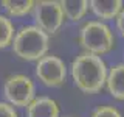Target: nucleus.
<instances>
[{"label":"nucleus","mask_w":124,"mask_h":117,"mask_svg":"<svg viewBox=\"0 0 124 117\" xmlns=\"http://www.w3.org/2000/svg\"><path fill=\"white\" fill-rule=\"evenodd\" d=\"M26 117H59V105L57 101L46 95L36 97L25 108Z\"/></svg>","instance_id":"obj_7"},{"label":"nucleus","mask_w":124,"mask_h":117,"mask_svg":"<svg viewBox=\"0 0 124 117\" xmlns=\"http://www.w3.org/2000/svg\"><path fill=\"white\" fill-rule=\"evenodd\" d=\"M34 72L39 81L48 88L62 86L67 80V66L64 59L56 55H45L42 59H39L36 62Z\"/></svg>","instance_id":"obj_6"},{"label":"nucleus","mask_w":124,"mask_h":117,"mask_svg":"<svg viewBox=\"0 0 124 117\" xmlns=\"http://www.w3.org/2000/svg\"><path fill=\"white\" fill-rule=\"evenodd\" d=\"M106 88L113 98L124 101V62L115 64L108 69Z\"/></svg>","instance_id":"obj_9"},{"label":"nucleus","mask_w":124,"mask_h":117,"mask_svg":"<svg viewBox=\"0 0 124 117\" xmlns=\"http://www.w3.org/2000/svg\"><path fill=\"white\" fill-rule=\"evenodd\" d=\"M90 117H123L118 108L112 106V105H101L93 109Z\"/></svg>","instance_id":"obj_13"},{"label":"nucleus","mask_w":124,"mask_h":117,"mask_svg":"<svg viewBox=\"0 0 124 117\" xmlns=\"http://www.w3.org/2000/svg\"><path fill=\"white\" fill-rule=\"evenodd\" d=\"M68 117H71V116H68Z\"/></svg>","instance_id":"obj_16"},{"label":"nucleus","mask_w":124,"mask_h":117,"mask_svg":"<svg viewBox=\"0 0 124 117\" xmlns=\"http://www.w3.org/2000/svg\"><path fill=\"white\" fill-rule=\"evenodd\" d=\"M13 52L25 61H39L48 55L50 36L36 25H25L16 31L13 41Z\"/></svg>","instance_id":"obj_2"},{"label":"nucleus","mask_w":124,"mask_h":117,"mask_svg":"<svg viewBox=\"0 0 124 117\" xmlns=\"http://www.w3.org/2000/svg\"><path fill=\"white\" fill-rule=\"evenodd\" d=\"M90 3V11L101 22L104 20H116V17L123 11L124 3L121 0H92Z\"/></svg>","instance_id":"obj_8"},{"label":"nucleus","mask_w":124,"mask_h":117,"mask_svg":"<svg viewBox=\"0 0 124 117\" xmlns=\"http://www.w3.org/2000/svg\"><path fill=\"white\" fill-rule=\"evenodd\" d=\"M116 30L119 31V34L124 38V8H123V11L119 13V16L116 17Z\"/></svg>","instance_id":"obj_15"},{"label":"nucleus","mask_w":124,"mask_h":117,"mask_svg":"<svg viewBox=\"0 0 124 117\" xmlns=\"http://www.w3.org/2000/svg\"><path fill=\"white\" fill-rule=\"evenodd\" d=\"M36 2L31 0H3L2 6L11 17H23L28 13H33Z\"/></svg>","instance_id":"obj_11"},{"label":"nucleus","mask_w":124,"mask_h":117,"mask_svg":"<svg viewBox=\"0 0 124 117\" xmlns=\"http://www.w3.org/2000/svg\"><path fill=\"white\" fill-rule=\"evenodd\" d=\"M62 11L65 19L71 22H78L85 17L87 11L90 10V3L87 0H62Z\"/></svg>","instance_id":"obj_10"},{"label":"nucleus","mask_w":124,"mask_h":117,"mask_svg":"<svg viewBox=\"0 0 124 117\" xmlns=\"http://www.w3.org/2000/svg\"><path fill=\"white\" fill-rule=\"evenodd\" d=\"M0 117H19L14 106H11L6 101H0Z\"/></svg>","instance_id":"obj_14"},{"label":"nucleus","mask_w":124,"mask_h":117,"mask_svg":"<svg viewBox=\"0 0 124 117\" xmlns=\"http://www.w3.org/2000/svg\"><path fill=\"white\" fill-rule=\"evenodd\" d=\"M34 25L46 34H56L64 25L65 16L62 11V5L57 0H40L36 2L33 10Z\"/></svg>","instance_id":"obj_5"},{"label":"nucleus","mask_w":124,"mask_h":117,"mask_svg":"<svg viewBox=\"0 0 124 117\" xmlns=\"http://www.w3.org/2000/svg\"><path fill=\"white\" fill-rule=\"evenodd\" d=\"M73 83L84 94H98L107 83L108 69L106 62L98 55L87 52L79 53L70 66Z\"/></svg>","instance_id":"obj_1"},{"label":"nucleus","mask_w":124,"mask_h":117,"mask_svg":"<svg viewBox=\"0 0 124 117\" xmlns=\"http://www.w3.org/2000/svg\"><path fill=\"white\" fill-rule=\"evenodd\" d=\"M3 97L14 108H26L36 98L34 81L25 73L9 75L3 83Z\"/></svg>","instance_id":"obj_4"},{"label":"nucleus","mask_w":124,"mask_h":117,"mask_svg":"<svg viewBox=\"0 0 124 117\" xmlns=\"http://www.w3.org/2000/svg\"><path fill=\"white\" fill-rule=\"evenodd\" d=\"M14 25L8 16L0 14V49H6L8 45H13L14 41Z\"/></svg>","instance_id":"obj_12"},{"label":"nucleus","mask_w":124,"mask_h":117,"mask_svg":"<svg viewBox=\"0 0 124 117\" xmlns=\"http://www.w3.org/2000/svg\"><path fill=\"white\" fill-rule=\"evenodd\" d=\"M78 42L84 52L101 56L113 50L115 34L106 22L88 20L79 28Z\"/></svg>","instance_id":"obj_3"}]
</instances>
